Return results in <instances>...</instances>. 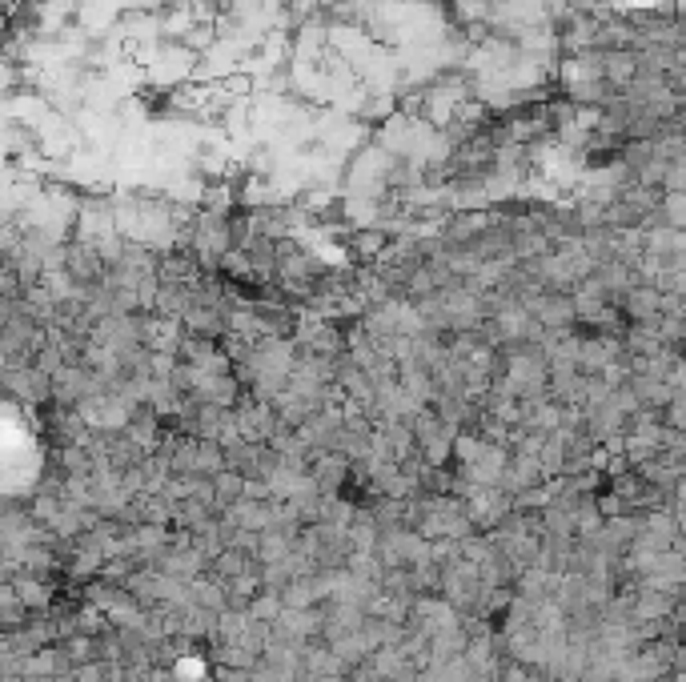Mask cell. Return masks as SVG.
<instances>
[{
    "label": "cell",
    "instance_id": "1",
    "mask_svg": "<svg viewBox=\"0 0 686 682\" xmlns=\"http://www.w3.org/2000/svg\"><path fill=\"white\" fill-rule=\"evenodd\" d=\"M386 245H390V233L378 229V225H366V229H354L350 233V253L358 261H378L386 253Z\"/></svg>",
    "mask_w": 686,
    "mask_h": 682
},
{
    "label": "cell",
    "instance_id": "2",
    "mask_svg": "<svg viewBox=\"0 0 686 682\" xmlns=\"http://www.w3.org/2000/svg\"><path fill=\"white\" fill-rule=\"evenodd\" d=\"M281 610H285V602H281L277 594H261V598L253 602V618H257V622H269V618H277Z\"/></svg>",
    "mask_w": 686,
    "mask_h": 682
}]
</instances>
